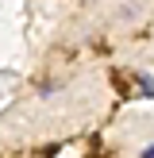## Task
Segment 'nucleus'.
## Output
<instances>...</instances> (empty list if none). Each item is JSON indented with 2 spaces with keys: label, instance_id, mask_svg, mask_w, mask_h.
Returning <instances> with one entry per match:
<instances>
[{
  "label": "nucleus",
  "instance_id": "f257e3e1",
  "mask_svg": "<svg viewBox=\"0 0 154 158\" xmlns=\"http://www.w3.org/2000/svg\"><path fill=\"white\" fill-rule=\"evenodd\" d=\"M135 85H139V93H146V97H154V77L139 73V77H135Z\"/></svg>",
  "mask_w": 154,
  "mask_h": 158
},
{
  "label": "nucleus",
  "instance_id": "f03ea898",
  "mask_svg": "<svg viewBox=\"0 0 154 158\" xmlns=\"http://www.w3.org/2000/svg\"><path fill=\"white\" fill-rule=\"evenodd\" d=\"M143 158H154V143H150V147H146V151H143Z\"/></svg>",
  "mask_w": 154,
  "mask_h": 158
}]
</instances>
